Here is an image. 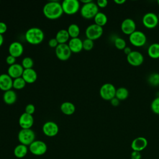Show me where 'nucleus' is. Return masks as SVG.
<instances>
[{
	"instance_id": "nucleus-1",
	"label": "nucleus",
	"mask_w": 159,
	"mask_h": 159,
	"mask_svg": "<svg viewBox=\"0 0 159 159\" xmlns=\"http://www.w3.org/2000/svg\"><path fill=\"white\" fill-rule=\"evenodd\" d=\"M44 16L49 19H57L60 18L63 13L61 3L57 1H51L47 2L43 7Z\"/></svg>"
},
{
	"instance_id": "nucleus-2",
	"label": "nucleus",
	"mask_w": 159,
	"mask_h": 159,
	"mask_svg": "<svg viewBox=\"0 0 159 159\" xmlns=\"http://www.w3.org/2000/svg\"><path fill=\"white\" fill-rule=\"evenodd\" d=\"M25 38L28 43L32 45H38L43 40L44 33L39 27H31L26 31Z\"/></svg>"
},
{
	"instance_id": "nucleus-3",
	"label": "nucleus",
	"mask_w": 159,
	"mask_h": 159,
	"mask_svg": "<svg viewBox=\"0 0 159 159\" xmlns=\"http://www.w3.org/2000/svg\"><path fill=\"white\" fill-rule=\"evenodd\" d=\"M99 12V7L96 3L91 1L89 3L83 4L80 8L81 16L86 19L94 18Z\"/></svg>"
},
{
	"instance_id": "nucleus-4",
	"label": "nucleus",
	"mask_w": 159,
	"mask_h": 159,
	"mask_svg": "<svg viewBox=\"0 0 159 159\" xmlns=\"http://www.w3.org/2000/svg\"><path fill=\"white\" fill-rule=\"evenodd\" d=\"M17 138L20 144L27 146L35 140V135L31 129H22L18 133Z\"/></svg>"
},
{
	"instance_id": "nucleus-5",
	"label": "nucleus",
	"mask_w": 159,
	"mask_h": 159,
	"mask_svg": "<svg viewBox=\"0 0 159 159\" xmlns=\"http://www.w3.org/2000/svg\"><path fill=\"white\" fill-rule=\"evenodd\" d=\"M116 88L114 84L109 83L103 84L99 89V95L106 101H111L116 96Z\"/></svg>"
},
{
	"instance_id": "nucleus-6",
	"label": "nucleus",
	"mask_w": 159,
	"mask_h": 159,
	"mask_svg": "<svg viewBox=\"0 0 159 159\" xmlns=\"http://www.w3.org/2000/svg\"><path fill=\"white\" fill-rule=\"evenodd\" d=\"M63 12L68 15L76 13L80 9V3L78 0H64L61 3Z\"/></svg>"
},
{
	"instance_id": "nucleus-7",
	"label": "nucleus",
	"mask_w": 159,
	"mask_h": 159,
	"mask_svg": "<svg viewBox=\"0 0 159 159\" xmlns=\"http://www.w3.org/2000/svg\"><path fill=\"white\" fill-rule=\"evenodd\" d=\"M130 43L136 47H143L147 42L146 35L140 30H135L129 35Z\"/></svg>"
},
{
	"instance_id": "nucleus-8",
	"label": "nucleus",
	"mask_w": 159,
	"mask_h": 159,
	"mask_svg": "<svg viewBox=\"0 0 159 159\" xmlns=\"http://www.w3.org/2000/svg\"><path fill=\"white\" fill-rule=\"evenodd\" d=\"M103 34V29L102 27L93 24L87 27L85 30L86 38L92 40H95L100 38Z\"/></svg>"
},
{
	"instance_id": "nucleus-9",
	"label": "nucleus",
	"mask_w": 159,
	"mask_h": 159,
	"mask_svg": "<svg viewBox=\"0 0 159 159\" xmlns=\"http://www.w3.org/2000/svg\"><path fill=\"white\" fill-rule=\"evenodd\" d=\"M71 53L67 43L58 44L55 48V55L61 61L68 60L70 58Z\"/></svg>"
},
{
	"instance_id": "nucleus-10",
	"label": "nucleus",
	"mask_w": 159,
	"mask_h": 159,
	"mask_svg": "<svg viewBox=\"0 0 159 159\" xmlns=\"http://www.w3.org/2000/svg\"><path fill=\"white\" fill-rule=\"evenodd\" d=\"M142 24L147 29H153L156 27L159 22L158 15L154 12H147L142 17Z\"/></svg>"
},
{
	"instance_id": "nucleus-11",
	"label": "nucleus",
	"mask_w": 159,
	"mask_h": 159,
	"mask_svg": "<svg viewBox=\"0 0 159 159\" xmlns=\"http://www.w3.org/2000/svg\"><path fill=\"white\" fill-rule=\"evenodd\" d=\"M29 150L34 155H42L46 153L47 146L42 140H34L29 145Z\"/></svg>"
},
{
	"instance_id": "nucleus-12",
	"label": "nucleus",
	"mask_w": 159,
	"mask_h": 159,
	"mask_svg": "<svg viewBox=\"0 0 159 159\" xmlns=\"http://www.w3.org/2000/svg\"><path fill=\"white\" fill-rule=\"evenodd\" d=\"M127 61L133 66H139L143 63L144 57L140 52L134 50L127 55Z\"/></svg>"
},
{
	"instance_id": "nucleus-13",
	"label": "nucleus",
	"mask_w": 159,
	"mask_h": 159,
	"mask_svg": "<svg viewBox=\"0 0 159 159\" xmlns=\"http://www.w3.org/2000/svg\"><path fill=\"white\" fill-rule=\"evenodd\" d=\"M59 128L58 125L53 121H47L42 126L43 134L48 137H54L58 133Z\"/></svg>"
},
{
	"instance_id": "nucleus-14",
	"label": "nucleus",
	"mask_w": 159,
	"mask_h": 159,
	"mask_svg": "<svg viewBox=\"0 0 159 159\" xmlns=\"http://www.w3.org/2000/svg\"><path fill=\"white\" fill-rule=\"evenodd\" d=\"M120 29L124 34L130 35L136 30V24L134 20L130 18L123 20L120 25Z\"/></svg>"
},
{
	"instance_id": "nucleus-15",
	"label": "nucleus",
	"mask_w": 159,
	"mask_h": 159,
	"mask_svg": "<svg viewBox=\"0 0 159 159\" xmlns=\"http://www.w3.org/2000/svg\"><path fill=\"white\" fill-rule=\"evenodd\" d=\"M19 124L22 129H30L34 124L32 115L26 112L22 113L19 119Z\"/></svg>"
},
{
	"instance_id": "nucleus-16",
	"label": "nucleus",
	"mask_w": 159,
	"mask_h": 159,
	"mask_svg": "<svg viewBox=\"0 0 159 159\" xmlns=\"http://www.w3.org/2000/svg\"><path fill=\"white\" fill-rule=\"evenodd\" d=\"M148 145V141L143 137H138L134 139L131 143V148L133 151L141 152L144 150Z\"/></svg>"
},
{
	"instance_id": "nucleus-17",
	"label": "nucleus",
	"mask_w": 159,
	"mask_h": 159,
	"mask_svg": "<svg viewBox=\"0 0 159 159\" xmlns=\"http://www.w3.org/2000/svg\"><path fill=\"white\" fill-rule=\"evenodd\" d=\"M8 51L10 55L17 58L22 55L24 52V47L21 43L17 41H14L9 45Z\"/></svg>"
},
{
	"instance_id": "nucleus-18",
	"label": "nucleus",
	"mask_w": 159,
	"mask_h": 159,
	"mask_svg": "<svg viewBox=\"0 0 159 159\" xmlns=\"http://www.w3.org/2000/svg\"><path fill=\"white\" fill-rule=\"evenodd\" d=\"M13 79L6 73L0 75V89L4 92L10 90L12 88Z\"/></svg>"
},
{
	"instance_id": "nucleus-19",
	"label": "nucleus",
	"mask_w": 159,
	"mask_h": 159,
	"mask_svg": "<svg viewBox=\"0 0 159 159\" xmlns=\"http://www.w3.org/2000/svg\"><path fill=\"white\" fill-rule=\"evenodd\" d=\"M24 70V69L21 64L15 63L9 66L7 69V74L12 79H15L19 77H21Z\"/></svg>"
},
{
	"instance_id": "nucleus-20",
	"label": "nucleus",
	"mask_w": 159,
	"mask_h": 159,
	"mask_svg": "<svg viewBox=\"0 0 159 159\" xmlns=\"http://www.w3.org/2000/svg\"><path fill=\"white\" fill-rule=\"evenodd\" d=\"M68 45L71 52L73 53H79L83 49V41L79 37L71 38L68 41Z\"/></svg>"
},
{
	"instance_id": "nucleus-21",
	"label": "nucleus",
	"mask_w": 159,
	"mask_h": 159,
	"mask_svg": "<svg viewBox=\"0 0 159 159\" xmlns=\"http://www.w3.org/2000/svg\"><path fill=\"white\" fill-rule=\"evenodd\" d=\"M22 77L26 83H33L37 79V73L33 68L24 69Z\"/></svg>"
},
{
	"instance_id": "nucleus-22",
	"label": "nucleus",
	"mask_w": 159,
	"mask_h": 159,
	"mask_svg": "<svg viewBox=\"0 0 159 159\" xmlns=\"http://www.w3.org/2000/svg\"><path fill=\"white\" fill-rule=\"evenodd\" d=\"M17 98L16 93L12 89L5 91L2 96L4 102L7 105H12L14 104L17 100Z\"/></svg>"
},
{
	"instance_id": "nucleus-23",
	"label": "nucleus",
	"mask_w": 159,
	"mask_h": 159,
	"mask_svg": "<svg viewBox=\"0 0 159 159\" xmlns=\"http://www.w3.org/2000/svg\"><path fill=\"white\" fill-rule=\"evenodd\" d=\"M75 109L76 108H75V106L74 105V104L71 102H69V101L63 102L60 105L61 111L64 114L67 115V116L72 115L75 112Z\"/></svg>"
},
{
	"instance_id": "nucleus-24",
	"label": "nucleus",
	"mask_w": 159,
	"mask_h": 159,
	"mask_svg": "<svg viewBox=\"0 0 159 159\" xmlns=\"http://www.w3.org/2000/svg\"><path fill=\"white\" fill-rule=\"evenodd\" d=\"M70 37L68 32L66 29H61L58 30L55 36V39L59 44L66 43V42L69 41Z\"/></svg>"
},
{
	"instance_id": "nucleus-25",
	"label": "nucleus",
	"mask_w": 159,
	"mask_h": 159,
	"mask_svg": "<svg viewBox=\"0 0 159 159\" xmlns=\"http://www.w3.org/2000/svg\"><path fill=\"white\" fill-rule=\"evenodd\" d=\"M147 53L152 58H159V43H153L150 44L148 48Z\"/></svg>"
},
{
	"instance_id": "nucleus-26",
	"label": "nucleus",
	"mask_w": 159,
	"mask_h": 159,
	"mask_svg": "<svg viewBox=\"0 0 159 159\" xmlns=\"http://www.w3.org/2000/svg\"><path fill=\"white\" fill-rule=\"evenodd\" d=\"M28 152L27 146L23 144L17 145L14 150V154L16 157L18 158H22L25 157Z\"/></svg>"
},
{
	"instance_id": "nucleus-27",
	"label": "nucleus",
	"mask_w": 159,
	"mask_h": 159,
	"mask_svg": "<svg viewBox=\"0 0 159 159\" xmlns=\"http://www.w3.org/2000/svg\"><path fill=\"white\" fill-rule=\"evenodd\" d=\"M94 24L102 27L106 24L107 22V17L104 13L102 12H98L94 17Z\"/></svg>"
},
{
	"instance_id": "nucleus-28",
	"label": "nucleus",
	"mask_w": 159,
	"mask_h": 159,
	"mask_svg": "<svg viewBox=\"0 0 159 159\" xmlns=\"http://www.w3.org/2000/svg\"><path fill=\"white\" fill-rule=\"evenodd\" d=\"M129 95V90L124 87H120L116 89V98H117L119 101L125 100Z\"/></svg>"
},
{
	"instance_id": "nucleus-29",
	"label": "nucleus",
	"mask_w": 159,
	"mask_h": 159,
	"mask_svg": "<svg viewBox=\"0 0 159 159\" xmlns=\"http://www.w3.org/2000/svg\"><path fill=\"white\" fill-rule=\"evenodd\" d=\"M67 31L71 38L78 37L80 33V27L76 24H71L68 26Z\"/></svg>"
},
{
	"instance_id": "nucleus-30",
	"label": "nucleus",
	"mask_w": 159,
	"mask_h": 159,
	"mask_svg": "<svg viewBox=\"0 0 159 159\" xmlns=\"http://www.w3.org/2000/svg\"><path fill=\"white\" fill-rule=\"evenodd\" d=\"M25 84L26 82L22 76L13 79L12 88L16 89H22L25 87Z\"/></svg>"
},
{
	"instance_id": "nucleus-31",
	"label": "nucleus",
	"mask_w": 159,
	"mask_h": 159,
	"mask_svg": "<svg viewBox=\"0 0 159 159\" xmlns=\"http://www.w3.org/2000/svg\"><path fill=\"white\" fill-rule=\"evenodd\" d=\"M148 82L151 86H157L158 85H159V73H151L148 77Z\"/></svg>"
},
{
	"instance_id": "nucleus-32",
	"label": "nucleus",
	"mask_w": 159,
	"mask_h": 159,
	"mask_svg": "<svg viewBox=\"0 0 159 159\" xmlns=\"http://www.w3.org/2000/svg\"><path fill=\"white\" fill-rule=\"evenodd\" d=\"M114 43L118 50H124L127 47L125 40L122 37H116L114 40Z\"/></svg>"
},
{
	"instance_id": "nucleus-33",
	"label": "nucleus",
	"mask_w": 159,
	"mask_h": 159,
	"mask_svg": "<svg viewBox=\"0 0 159 159\" xmlns=\"http://www.w3.org/2000/svg\"><path fill=\"white\" fill-rule=\"evenodd\" d=\"M22 67L24 69H29V68H32L34 66V60L32 58L29 57H24L22 60V63H21Z\"/></svg>"
},
{
	"instance_id": "nucleus-34",
	"label": "nucleus",
	"mask_w": 159,
	"mask_h": 159,
	"mask_svg": "<svg viewBox=\"0 0 159 159\" xmlns=\"http://www.w3.org/2000/svg\"><path fill=\"white\" fill-rule=\"evenodd\" d=\"M150 107L153 113L159 115V96H157L152 101Z\"/></svg>"
},
{
	"instance_id": "nucleus-35",
	"label": "nucleus",
	"mask_w": 159,
	"mask_h": 159,
	"mask_svg": "<svg viewBox=\"0 0 159 159\" xmlns=\"http://www.w3.org/2000/svg\"><path fill=\"white\" fill-rule=\"evenodd\" d=\"M94 47V41L86 38L84 40H83V48L86 51H90L93 49Z\"/></svg>"
},
{
	"instance_id": "nucleus-36",
	"label": "nucleus",
	"mask_w": 159,
	"mask_h": 159,
	"mask_svg": "<svg viewBox=\"0 0 159 159\" xmlns=\"http://www.w3.org/2000/svg\"><path fill=\"white\" fill-rule=\"evenodd\" d=\"M35 110V106L32 104H29L25 107V112L30 115H32L34 113Z\"/></svg>"
},
{
	"instance_id": "nucleus-37",
	"label": "nucleus",
	"mask_w": 159,
	"mask_h": 159,
	"mask_svg": "<svg viewBox=\"0 0 159 159\" xmlns=\"http://www.w3.org/2000/svg\"><path fill=\"white\" fill-rule=\"evenodd\" d=\"M6 63L10 66L13 64H15L16 63V58L12 55H8L6 58Z\"/></svg>"
},
{
	"instance_id": "nucleus-38",
	"label": "nucleus",
	"mask_w": 159,
	"mask_h": 159,
	"mask_svg": "<svg viewBox=\"0 0 159 159\" xmlns=\"http://www.w3.org/2000/svg\"><path fill=\"white\" fill-rule=\"evenodd\" d=\"M108 1L107 0H98L96 2V4L98 7L104 8L107 6Z\"/></svg>"
},
{
	"instance_id": "nucleus-39",
	"label": "nucleus",
	"mask_w": 159,
	"mask_h": 159,
	"mask_svg": "<svg viewBox=\"0 0 159 159\" xmlns=\"http://www.w3.org/2000/svg\"><path fill=\"white\" fill-rule=\"evenodd\" d=\"M58 42H57V39L55 38H52L50 39L48 41V45L52 47V48H56L57 47V45H58Z\"/></svg>"
},
{
	"instance_id": "nucleus-40",
	"label": "nucleus",
	"mask_w": 159,
	"mask_h": 159,
	"mask_svg": "<svg viewBox=\"0 0 159 159\" xmlns=\"http://www.w3.org/2000/svg\"><path fill=\"white\" fill-rule=\"evenodd\" d=\"M142 155L140 152L137 151H133L130 154L131 159H141Z\"/></svg>"
},
{
	"instance_id": "nucleus-41",
	"label": "nucleus",
	"mask_w": 159,
	"mask_h": 159,
	"mask_svg": "<svg viewBox=\"0 0 159 159\" xmlns=\"http://www.w3.org/2000/svg\"><path fill=\"white\" fill-rule=\"evenodd\" d=\"M7 30V26L4 22H0V34H4Z\"/></svg>"
},
{
	"instance_id": "nucleus-42",
	"label": "nucleus",
	"mask_w": 159,
	"mask_h": 159,
	"mask_svg": "<svg viewBox=\"0 0 159 159\" xmlns=\"http://www.w3.org/2000/svg\"><path fill=\"white\" fill-rule=\"evenodd\" d=\"M110 101H111V104H112V106H113L114 107H116V106H119V104L120 103V101L116 97L112 98Z\"/></svg>"
},
{
	"instance_id": "nucleus-43",
	"label": "nucleus",
	"mask_w": 159,
	"mask_h": 159,
	"mask_svg": "<svg viewBox=\"0 0 159 159\" xmlns=\"http://www.w3.org/2000/svg\"><path fill=\"white\" fill-rule=\"evenodd\" d=\"M123 50H124V53H125L126 55H129V53H130L132 51V50H131V48H130V47H126Z\"/></svg>"
},
{
	"instance_id": "nucleus-44",
	"label": "nucleus",
	"mask_w": 159,
	"mask_h": 159,
	"mask_svg": "<svg viewBox=\"0 0 159 159\" xmlns=\"http://www.w3.org/2000/svg\"><path fill=\"white\" fill-rule=\"evenodd\" d=\"M114 2L116 4H117L120 5V4H122L125 3V0H114Z\"/></svg>"
},
{
	"instance_id": "nucleus-45",
	"label": "nucleus",
	"mask_w": 159,
	"mask_h": 159,
	"mask_svg": "<svg viewBox=\"0 0 159 159\" xmlns=\"http://www.w3.org/2000/svg\"><path fill=\"white\" fill-rule=\"evenodd\" d=\"M4 42V37L2 34H0V47L2 45Z\"/></svg>"
},
{
	"instance_id": "nucleus-46",
	"label": "nucleus",
	"mask_w": 159,
	"mask_h": 159,
	"mask_svg": "<svg viewBox=\"0 0 159 159\" xmlns=\"http://www.w3.org/2000/svg\"><path fill=\"white\" fill-rule=\"evenodd\" d=\"M92 1L91 0H81V2L83 3V4H87V3H89L90 2H91Z\"/></svg>"
},
{
	"instance_id": "nucleus-47",
	"label": "nucleus",
	"mask_w": 159,
	"mask_h": 159,
	"mask_svg": "<svg viewBox=\"0 0 159 159\" xmlns=\"http://www.w3.org/2000/svg\"><path fill=\"white\" fill-rule=\"evenodd\" d=\"M157 4H158V6H159V0L157 1Z\"/></svg>"
},
{
	"instance_id": "nucleus-48",
	"label": "nucleus",
	"mask_w": 159,
	"mask_h": 159,
	"mask_svg": "<svg viewBox=\"0 0 159 159\" xmlns=\"http://www.w3.org/2000/svg\"><path fill=\"white\" fill-rule=\"evenodd\" d=\"M158 20H159V12H158Z\"/></svg>"
},
{
	"instance_id": "nucleus-49",
	"label": "nucleus",
	"mask_w": 159,
	"mask_h": 159,
	"mask_svg": "<svg viewBox=\"0 0 159 159\" xmlns=\"http://www.w3.org/2000/svg\"><path fill=\"white\" fill-rule=\"evenodd\" d=\"M158 84H159V83H158Z\"/></svg>"
}]
</instances>
